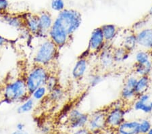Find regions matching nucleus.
I'll list each match as a JSON object with an SVG mask.
<instances>
[{
    "instance_id": "obj_1",
    "label": "nucleus",
    "mask_w": 152,
    "mask_h": 134,
    "mask_svg": "<svg viewBox=\"0 0 152 134\" xmlns=\"http://www.w3.org/2000/svg\"><path fill=\"white\" fill-rule=\"evenodd\" d=\"M82 14L77 10L66 8L54 18L48 33V38L58 48H64L70 42L73 35L81 26Z\"/></svg>"
},
{
    "instance_id": "obj_2",
    "label": "nucleus",
    "mask_w": 152,
    "mask_h": 134,
    "mask_svg": "<svg viewBox=\"0 0 152 134\" xmlns=\"http://www.w3.org/2000/svg\"><path fill=\"white\" fill-rule=\"evenodd\" d=\"M59 50V48L50 39H43L33 56V64L41 65L50 69L58 58Z\"/></svg>"
},
{
    "instance_id": "obj_3",
    "label": "nucleus",
    "mask_w": 152,
    "mask_h": 134,
    "mask_svg": "<svg viewBox=\"0 0 152 134\" xmlns=\"http://www.w3.org/2000/svg\"><path fill=\"white\" fill-rule=\"evenodd\" d=\"M2 94L4 100L8 103H22L31 97L23 77L17 78L6 83Z\"/></svg>"
},
{
    "instance_id": "obj_4",
    "label": "nucleus",
    "mask_w": 152,
    "mask_h": 134,
    "mask_svg": "<svg viewBox=\"0 0 152 134\" xmlns=\"http://www.w3.org/2000/svg\"><path fill=\"white\" fill-rule=\"evenodd\" d=\"M51 72V70L41 65L34 64L24 77L29 94L38 87L45 85Z\"/></svg>"
},
{
    "instance_id": "obj_5",
    "label": "nucleus",
    "mask_w": 152,
    "mask_h": 134,
    "mask_svg": "<svg viewBox=\"0 0 152 134\" xmlns=\"http://www.w3.org/2000/svg\"><path fill=\"white\" fill-rule=\"evenodd\" d=\"M124 104V102L120 100L106 109L107 128L116 130L125 121L126 111Z\"/></svg>"
},
{
    "instance_id": "obj_6",
    "label": "nucleus",
    "mask_w": 152,
    "mask_h": 134,
    "mask_svg": "<svg viewBox=\"0 0 152 134\" xmlns=\"http://www.w3.org/2000/svg\"><path fill=\"white\" fill-rule=\"evenodd\" d=\"M114 46L107 44L97 56V67L99 71L102 73L107 72L116 66L113 56Z\"/></svg>"
},
{
    "instance_id": "obj_7",
    "label": "nucleus",
    "mask_w": 152,
    "mask_h": 134,
    "mask_svg": "<svg viewBox=\"0 0 152 134\" xmlns=\"http://www.w3.org/2000/svg\"><path fill=\"white\" fill-rule=\"evenodd\" d=\"M87 127L94 134L106 129V109L97 110L89 114Z\"/></svg>"
},
{
    "instance_id": "obj_8",
    "label": "nucleus",
    "mask_w": 152,
    "mask_h": 134,
    "mask_svg": "<svg viewBox=\"0 0 152 134\" xmlns=\"http://www.w3.org/2000/svg\"><path fill=\"white\" fill-rule=\"evenodd\" d=\"M89 114L83 113L78 108H72L67 115V125L70 130L87 127Z\"/></svg>"
},
{
    "instance_id": "obj_9",
    "label": "nucleus",
    "mask_w": 152,
    "mask_h": 134,
    "mask_svg": "<svg viewBox=\"0 0 152 134\" xmlns=\"http://www.w3.org/2000/svg\"><path fill=\"white\" fill-rule=\"evenodd\" d=\"M107 43H105V39L101 27L94 29L91 33L89 43H88L87 50L91 54L97 55L104 49Z\"/></svg>"
},
{
    "instance_id": "obj_10",
    "label": "nucleus",
    "mask_w": 152,
    "mask_h": 134,
    "mask_svg": "<svg viewBox=\"0 0 152 134\" xmlns=\"http://www.w3.org/2000/svg\"><path fill=\"white\" fill-rule=\"evenodd\" d=\"M38 14L39 18V34L38 37L48 38L49 31L53 25L54 18L50 12L44 10Z\"/></svg>"
},
{
    "instance_id": "obj_11",
    "label": "nucleus",
    "mask_w": 152,
    "mask_h": 134,
    "mask_svg": "<svg viewBox=\"0 0 152 134\" xmlns=\"http://www.w3.org/2000/svg\"><path fill=\"white\" fill-rule=\"evenodd\" d=\"M138 48L152 52V25L136 33Z\"/></svg>"
},
{
    "instance_id": "obj_12",
    "label": "nucleus",
    "mask_w": 152,
    "mask_h": 134,
    "mask_svg": "<svg viewBox=\"0 0 152 134\" xmlns=\"http://www.w3.org/2000/svg\"><path fill=\"white\" fill-rule=\"evenodd\" d=\"M89 67V59L78 57L72 70V77L73 79L75 81L82 80L87 75Z\"/></svg>"
},
{
    "instance_id": "obj_13",
    "label": "nucleus",
    "mask_w": 152,
    "mask_h": 134,
    "mask_svg": "<svg viewBox=\"0 0 152 134\" xmlns=\"http://www.w3.org/2000/svg\"><path fill=\"white\" fill-rule=\"evenodd\" d=\"M121 46L131 53L136 51L138 48L136 33L133 32L131 29L124 32L122 38Z\"/></svg>"
},
{
    "instance_id": "obj_14",
    "label": "nucleus",
    "mask_w": 152,
    "mask_h": 134,
    "mask_svg": "<svg viewBox=\"0 0 152 134\" xmlns=\"http://www.w3.org/2000/svg\"><path fill=\"white\" fill-rule=\"evenodd\" d=\"M24 28L28 33L33 36L38 37L39 34V18L37 14L27 13L23 17Z\"/></svg>"
},
{
    "instance_id": "obj_15",
    "label": "nucleus",
    "mask_w": 152,
    "mask_h": 134,
    "mask_svg": "<svg viewBox=\"0 0 152 134\" xmlns=\"http://www.w3.org/2000/svg\"><path fill=\"white\" fill-rule=\"evenodd\" d=\"M107 44H112L118 35L119 29L114 24H105L100 26Z\"/></svg>"
},
{
    "instance_id": "obj_16",
    "label": "nucleus",
    "mask_w": 152,
    "mask_h": 134,
    "mask_svg": "<svg viewBox=\"0 0 152 134\" xmlns=\"http://www.w3.org/2000/svg\"><path fill=\"white\" fill-rule=\"evenodd\" d=\"M116 131L118 134H137L139 133V121L125 120Z\"/></svg>"
},
{
    "instance_id": "obj_17",
    "label": "nucleus",
    "mask_w": 152,
    "mask_h": 134,
    "mask_svg": "<svg viewBox=\"0 0 152 134\" xmlns=\"http://www.w3.org/2000/svg\"><path fill=\"white\" fill-rule=\"evenodd\" d=\"M151 83L152 82L150 76H142L137 78V83L134 87V92L137 96L148 92Z\"/></svg>"
},
{
    "instance_id": "obj_18",
    "label": "nucleus",
    "mask_w": 152,
    "mask_h": 134,
    "mask_svg": "<svg viewBox=\"0 0 152 134\" xmlns=\"http://www.w3.org/2000/svg\"><path fill=\"white\" fill-rule=\"evenodd\" d=\"M66 93L65 89L60 85L49 92L47 98L52 104H58L64 101V100L66 98Z\"/></svg>"
},
{
    "instance_id": "obj_19",
    "label": "nucleus",
    "mask_w": 152,
    "mask_h": 134,
    "mask_svg": "<svg viewBox=\"0 0 152 134\" xmlns=\"http://www.w3.org/2000/svg\"><path fill=\"white\" fill-rule=\"evenodd\" d=\"M5 23H6L11 27L20 30L24 28V22L23 17L16 15H10L7 14L2 17Z\"/></svg>"
},
{
    "instance_id": "obj_20",
    "label": "nucleus",
    "mask_w": 152,
    "mask_h": 134,
    "mask_svg": "<svg viewBox=\"0 0 152 134\" xmlns=\"http://www.w3.org/2000/svg\"><path fill=\"white\" fill-rule=\"evenodd\" d=\"M130 55L131 53L127 52L121 45L113 48V56L116 65L122 64L128 60Z\"/></svg>"
},
{
    "instance_id": "obj_21",
    "label": "nucleus",
    "mask_w": 152,
    "mask_h": 134,
    "mask_svg": "<svg viewBox=\"0 0 152 134\" xmlns=\"http://www.w3.org/2000/svg\"><path fill=\"white\" fill-rule=\"evenodd\" d=\"M152 72V60L143 64H139L134 63L133 72L137 77L151 76Z\"/></svg>"
},
{
    "instance_id": "obj_22",
    "label": "nucleus",
    "mask_w": 152,
    "mask_h": 134,
    "mask_svg": "<svg viewBox=\"0 0 152 134\" xmlns=\"http://www.w3.org/2000/svg\"><path fill=\"white\" fill-rule=\"evenodd\" d=\"M132 104H133V109L135 111L141 112L147 114L152 113V100L148 102H144L136 98Z\"/></svg>"
},
{
    "instance_id": "obj_23",
    "label": "nucleus",
    "mask_w": 152,
    "mask_h": 134,
    "mask_svg": "<svg viewBox=\"0 0 152 134\" xmlns=\"http://www.w3.org/2000/svg\"><path fill=\"white\" fill-rule=\"evenodd\" d=\"M137 97L134 89L122 86L121 91V100L125 104H132L135 100Z\"/></svg>"
},
{
    "instance_id": "obj_24",
    "label": "nucleus",
    "mask_w": 152,
    "mask_h": 134,
    "mask_svg": "<svg viewBox=\"0 0 152 134\" xmlns=\"http://www.w3.org/2000/svg\"><path fill=\"white\" fill-rule=\"evenodd\" d=\"M134 63L139 64H143L152 60L151 53L148 51L139 49L136 50L134 53Z\"/></svg>"
},
{
    "instance_id": "obj_25",
    "label": "nucleus",
    "mask_w": 152,
    "mask_h": 134,
    "mask_svg": "<svg viewBox=\"0 0 152 134\" xmlns=\"http://www.w3.org/2000/svg\"><path fill=\"white\" fill-rule=\"evenodd\" d=\"M35 101L31 97H28L26 100L20 103L18 108H17V113L18 114H24L27 113L32 111L35 107Z\"/></svg>"
},
{
    "instance_id": "obj_26",
    "label": "nucleus",
    "mask_w": 152,
    "mask_h": 134,
    "mask_svg": "<svg viewBox=\"0 0 152 134\" xmlns=\"http://www.w3.org/2000/svg\"><path fill=\"white\" fill-rule=\"evenodd\" d=\"M48 93L49 92L46 87L45 85H43L34 90L30 96L35 102H40L47 98Z\"/></svg>"
},
{
    "instance_id": "obj_27",
    "label": "nucleus",
    "mask_w": 152,
    "mask_h": 134,
    "mask_svg": "<svg viewBox=\"0 0 152 134\" xmlns=\"http://www.w3.org/2000/svg\"><path fill=\"white\" fill-rule=\"evenodd\" d=\"M104 77L103 73L98 70V71L91 73L87 78V84L90 87H95L101 83Z\"/></svg>"
},
{
    "instance_id": "obj_28",
    "label": "nucleus",
    "mask_w": 152,
    "mask_h": 134,
    "mask_svg": "<svg viewBox=\"0 0 152 134\" xmlns=\"http://www.w3.org/2000/svg\"><path fill=\"white\" fill-rule=\"evenodd\" d=\"M59 85H60V82H59L58 75L51 70V72L48 78L45 86L48 90V92H50L51 90L59 86Z\"/></svg>"
},
{
    "instance_id": "obj_29",
    "label": "nucleus",
    "mask_w": 152,
    "mask_h": 134,
    "mask_svg": "<svg viewBox=\"0 0 152 134\" xmlns=\"http://www.w3.org/2000/svg\"><path fill=\"white\" fill-rule=\"evenodd\" d=\"M150 18H151L146 16L145 18H143L140 19V20L135 22V23L133 24V26H132L131 29L133 31V32L136 33L137 32H139V31H140L141 30H142V29L148 27V26H151L149 24V20H150Z\"/></svg>"
},
{
    "instance_id": "obj_30",
    "label": "nucleus",
    "mask_w": 152,
    "mask_h": 134,
    "mask_svg": "<svg viewBox=\"0 0 152 134\" xmlns=\"http://www.w3.org/2000/svg\"><path fill=\"white\" fill-rule=\"evenodd\" d=\"M137 78H138V77L136 76L134 73L129 75L128 76L125 78L124 83L122 86L134 89V87H135V85L137 83Z\"/></svg>"
},
{
    "instance_id": "obj_31",
    "label": "nucleus",
    "mask_w": 152,
    "mask_h": 134,
    "mask_svg": "<svg viewBox=\"0 0 152 134\" xmlns=\"http://www.w3.org/2000/svg\"><path fill=\"white\" fill-rule=\"evenodd\" d=\"M50 6L53 11L58 12V13L66 9L64 0H51Z\"/></svg>"
},
{
    "instance_id": "obj_32",
    "label": "nucleus",
    "mask_w": 152,
    "mask_h": 134,
    "mask_svg": "<svg viewBox=\"0 0 152 134\" xmlns=\"http://www.w3.org/2000/svg\"><path fill=\"white\" fill-rule=\"evenodd\" d=\"M151 123L147 119H142L139 121V133L141 134H146L151 128Z\"/></svg>"
},
{
    "instance_id": "obj_33",
    "label": "nucleus",
    "mask_w": 152,
    "mask_h": 134,
    "mask_svg": "<svg viewBox=\"0 0 152 134\" xmlns=\"http://www.w3.org/2000/svg\"><path fill=\"white\" fill-rule=\"evenodd\" d=\"M70 134H94L87 127H85L79 128L77 130H72Z\"/></svg>"
},
{
    "instance_id": "obj_34",
    "label": "nucleus",
    "mask_w": 152,
    "mask_h": 134,
    "mask_svg": "<svg viewBox=\"0 0 152 134\" xmlns=\"http://www.w3.org/2000/svg\"><path fill=\"white\" fill-rule=\"evenodd\" d=\"M9 6L8 0H0V13H6L9 8Z\"/></svg>"
},
{
    "instance_id": "obj_35",
    "label": "nucleus",
    "mask_w": 152,
    "mask_h": 134,
    "mask_svg": "<svg viewBox=\"0 0 152 134\" xmlns=\"http://www.w3.org/2000/svg\"><path fill=\"white\" fill-rule=\"evenodd\" d=\"M41 132L43 133V134H51V127H50V125H43L41 127Z\"/></svg>"
},
{
    "instance_id": "obj_36",
    "label": "nucleus",
    "mask_w": 152,
    "mask_h": 134,
    "mask_svg": "<svg viewBox=\"0 0 152 134\" xmlns=\"http://www.w3.org/2000/svg\"><path fill=\"white\" fill-rule=\"evenodd\" d=\"M24 127H25V125H24V124L23 123H22V122L18 123L16 125V130H18V131L24 130Z\"/></svg>"
},
{
    "instance_id": "obj_37",
    "label": "nucleus",
    "mask_w": 152,
    "mask_h": 134,
    "mask_svg": "<svg viewBox=\"0 0 152 134\" xmlns=\"http://www.w3.org/2000/svg\"><path fill=\"white\" fill-rule=\"evenodd\" d=\"M7 41H8V40L6 38L4 37L3 36L0 35V48L6 45L7 43Z\"/></svg>"
},
{
    "instance_id": "obj_38",
    "label": "nucleus",
    "mask_w": 152,
    "mask_h": 134,
    "mask_svg": "<svg viewBox=\"0 0 152 134\" xmlns=\"http://www.w3.org/2000/svg\"><path fill=\"white\" fill-rule=\"evenodd\" d=\"M11 134H28V132H26V131L23 130V131H18V130H15L13 131Z\"/></svg>"
},
{
    "instance_id": "obj_39",
    "label": "nucleus",
    "mask_w": 152,
    "mask_h": 134,
    "mask_svg": "<svg viewBox=\"0 0 152 134\" xmlns=\"http://www.w3.org/2000/svg\"><path fill=\"white\" fill-rule=\"evenodd\" d=\"M147 16L149 17V18H152V6L150 8H149V11H148V15H147Z\"/></svg>"
},
{
    "instance_id": "obj_40",
    "label": "nucleus",
    "mask_w": 152,
    "mask_h": 134,
    "mask_svg": "<svg viewBox=\"0 0 152 134\" xmlns=\"http://www.w3.org/2000/svg\"><path fill=\"white\" fill-rule=\"evenodd\" d=\"M146 134H152V127H151V128L150 129V130H149V131L148 133H147Z\"/></svg>"
},
{
    "instance_id": "obj_41",
    "label": "nucleus",
    "mask_w": 152,
    "mask_h": 134,
    "mask_svg": "<svg viewBox=\"0 0 152 134\" xmlns=\"http://www.w3.org/2000/svg\"><path fill=\"white\" fill-rule=\"evenodd\" d=\"M151 82H152V72H151Z\"/></svg>"
},
{
    "instance_id": "obj_42",
    "label": "nucleus",
    "mask_w": 152,
    "mask_h": 134,
    "mask_svg": "<svg viewBox=\"0 0 152 134\" xmlns=\"http://www.w3.org/2000/svg\"><path fill=\"white\" fill-rule=\"evenodd\" d=\"M137 134H141V133H137Z\"/></svg>"
}]
</instances>
